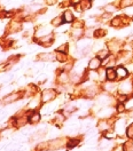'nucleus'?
I'll list each match as a JSON object with an SVG mask.
<instances>
[{"mask_svg":"<svg viewBox=\"0 0 133 151\" xmlns=\"http://www.w3.org/2000/svg\"><path fill=\"white\" fill-rule=\"evenodd\" d=\"M99 65H100V60H99V58L92 60L91 63H90V68H91V69H96V68H99Z\"/></svg>","mask_w":133,"mask_h":151,"instance_id":"nucleus-1","label":"nucleus"},{"mask_svg":"<svg viewBox=\"0 0 133 151\" xmlns=\"http://www.w3.org/2000/svg\"><path fill=\"white\" fill-rule=\"evenodd\" d=\"M115 77H116V72H115L113 69H108L107 70V78L109 80H113V79H115Z\"/></svg>","mask_w":133,"mask_h":151,"instance_id":"nucleus-2","label":"nucleus"},{"mask_svg":"<svg viewBox=\"0 0 133 151\" xmlns=\"http://www.w3.org/2000/svg\"><path fill=\"white\" fill-rule=\"evenodd\" d=\"M117 73H118V76L119 77H126V75H127V72H126V70L125 69H123V68H118V70H117Z\"/></svg>","mask_w":133,"mask_h":151,"instance_id":"nucleus-3","label":"nucleus"},{"mask_svg":"<svg viewBox=\"0 0 133 151\" xmlns=\"http://www.w3.org/2000/svg\"><path fill=\"white\" fill-rule=\"evenodd\" d=\"M64 19H66V22H71L72 21V15H71L70 12H66L64 13Z\"/></svg>","mask_w":133,"mask_h":151,"instance_id":"nucleus-4","label":"nucleus"},{"mask_svg":"<svg viewBox=\"0 0 133 151\" xmlns=\"http://www.w3.org/2000/svg\"><path fill=\"white\" fill-rule=\"evenodd\" d=\"M39 120V114H35L32 118H31V122H37Z\"/></svg>","mask_w":133,"mask_h":151,"instance_id":"nucleus-5","label":"nucleus"},{"mask_svg":"<svg viewBox=\"0 0 133 151\" xmlns=\"http://www.w3.org/2000/svg\"><path fill=\"white\" fill-rule=\"evenodd\" d=\"M106 9H107V12H114L115 8L113 7V6H107V7H106Z\"/></svg>","mask_w":133,"mask_h":151,"instance_id":"nucleus-6","label":"nucleus"}]
</instances>
